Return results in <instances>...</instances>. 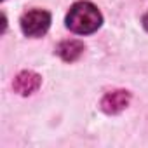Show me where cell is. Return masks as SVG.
<instances>
[{"instance_id":"2","label":"cell","mask_w":148,"mask_h":148,"mask_svg":"<svg viewBox=\"0 0 148 148\" xmlns=\"http://www.w3.org/2000/svg\"><path fill=\"white\" fill-rule=\"evenodd\" d=\"M19 25H21V32L26 37L38 38L47 33L51 26V14L44 9H32L21 16Z\"/></svg>"},{"instance_id":"1","label":"cell","mask_w":148,"mask_h":148,"mask_svg":"<svg viewBox=\"0 0 148 148\" xmlns=\"http://www.w3.org/2000/svg\"><path fill=\"white\" fill-rule=\"evenodd\" d=\"M64 23H66V28L73 33L91 35L101 28L103 16L94 4L87 2V0H80V2H75L70 7Z\"/></svg>"},{"instance_id":"3","label":"cell","mask_w":148,"mask_h":148,"mask_svg":"<svg viewBox=\"0 0 148 148\" xmlns=\"http://www.w3.org/2000/svg\"><path fill=\"white\" fill-rule=\"evenodd\" d=\"M131 103V92L125 89H115L106 92L101 101H99V108L101 112H105L106 115H117L122 110H125Z\"/></svg>"},{"instance_id":"5","label":"cell","mask_w":148,"mask_h":148,"mask_svg":"<svg viewBox=\"0 0 148 148\" xmlns=\"http://www.w3.org/2000/svg\"><path fill=\"white\" fill-rule=\"evenodd\" d=\"M86 51L84 42L77 40V38H68L63 40L56 45V54L64 61V63H75Z\"/></svg>"},{"instance_id":"6","label":"cell","mask_w":148,"mask_h":148,"mask_svg":"<svg viewBox=\"0 0 148 148\" xmlns=\"http://www.w3.org/2000/svg\"><path fill=\"white\" fill-rule=\"evenodd\" d=\"M141 23H143V28H145V30L148 32V12H146V14L143 16V19H141Z\"/></svg>"},{"instance_id":"4","label":"cell","mask_w":148,"mask_h":148,"mask_svg":"<svg viewBox=\"0 0 148 148\" xmlns=\"http://www.w3.org/2000/svg\"><path fill=\"white\" fill-rule=\"evenodd\" d=\"M40 84H42V77L38 73H35L32 70H25L16 75L12 87H14V92L21 94V96H30L40 87Z\"/></svg>"}]
</instances>
